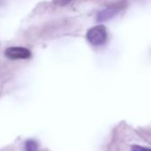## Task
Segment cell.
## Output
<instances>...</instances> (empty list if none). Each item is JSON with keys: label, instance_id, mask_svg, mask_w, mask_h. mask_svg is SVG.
Listing matches in <instances>:
<instances>
[{"label": "cell", "instance_id": "6da1fadb", "mask_svg": "<svg viewBox=\"0 0 151 151\" xmlns=\"http://www.w3.org/2000/svg\"><path fill=\"white\" fill-rule=\"evenodd\" d=\"M107 30L103 25H98L91 27L87 33V39L88 42L94 46H100L107 40Z\"/></svg>", "mask_w": 151, "mask_h": 151}, {"label": "cell", "instance_id": "7a4b0ae2", "mask_svg": "<svg viewBox=\"0 0 151 151\" xmlns=\"http://www.w3.org/2000/svg\"><path fill=\"white\" fill-rule=\"evenodd\" d=\"M4 56L12 60H19V59H28L31 58V51L25 47H9L4 51Z\"/></svg>", "mask_w": 151, "mask_h": 151}, {"label": "cell", "instance_id": "3957f363", "mask_svg": "<svg viewBox=\"0 0 151 151\" xmlns=\"http://www.w3.org/2000/svg\"><path fill=\"white\" fill-rule=\"evenodd\" d=\"M123 7H124V3L119 2L114 5H111V6L101 11L100 12L97 13V16H96L97 21H106V20L112 19L123 9Z\"/></svg>", "mask_w": 151, "mask_h": 151}, {"label": "cell", "instance_id": "277c9868", "mask_svg": "<svg viewBox=\"0 0 151 151\" xmlns=\"http://www.w3.org/2000/svg\"><path fill=\"white\" fill-rule=\"evenodd\" d=\"M25 151H38V144L34 140H28L25 144Z\"/></svg>", "mask_w": 151, "mask_h": 151}, {"label": "cell", "instance_id": "5b68a950", "mask_svg": "<svg viewBox=\"0 0 151 151\" xmlns=\"http://www.w3.org/2000/svg\"><path fill=\"white\" fill-rule=\"evenodd\" d=\"M74 0H53L54 4L58 5V6H65L67 4H69L70 3H72Z\"/></svg>", "mask_w": 151, "mask_h": 151}, {"label": "cell", "instance_id": "8992f818", "mask_svg": "<svg viewBox=\"0 0 151 151\" xmlns=\"http://www.w3.org/2000/svg\"><path fill=\"white\" fill-rule=\"evenodd\" d=\"M132 151H146L145 148L140 147V146H133L132 147Z\"/></svg>", "mask_w": 151, "mask_h": 151}, {"label": "cell", "instance_id": "52a82bcc", "mask_svg": "<svg viewBox=\"0 0 151 151\" xmlns=\"http://www.w3.org/2000/svg\"><path fill=\"white\" fill-rule=\"evenodd\" d=\"M0 4H1V0H0Z\"/></svg>", "mask_w": 151, "mask_h": 151}]
</instances>
